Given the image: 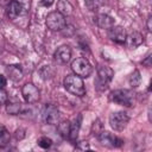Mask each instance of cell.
Segmentation results:
<instances>
[{
    "mask_svg": "<svg viewBox=\"0 0 152 152\" xmlns=\"http://www.w3.org/2000/svg\"><path fill=\"white\" fill-rule=\"evenodd\" d=\"M142 64H144L145 66H152V52L142 61Z\"/></svg>",
    "mask_w": 152,
    "mask_h": 152,
    "instance_id": "obj_27",
    "label": "cell"
},
{
    "mask_svg": "<svg viewBox=\"0 0 152 152\" xmlns=\"http://www.w3.org/2000/svg\"><path fill=\"white\" fill-rule=\"evenodd\" d=\"M84 4L89 11H96L103 4V0H84Z\"/></svg>",
    "mask_w": 152,
    "mask_h": 152,
    "instance_id": "obj_21",
    "label": "cell"
},
{
    "mask_svg": "<svg viewBox=\"0 0 152 152\" xmlns=\"http://www.w3.org/2000/svg\"><path fill=\"white\" fill-rule=\"evenodd\" d=\"M75 147H76V150H78V151H86V150H90L89 144H88L87 141H84V140H82V141L77 142Z\"/></svg>",
    "mask_w": 152,
    "mask_h": 152,
    "instance_id": "obj_24",
    "label": "cell"
},
{
    "mask_svg": "<svg viewBox=\"0 0 152 152\" xmlns=\"http://www.w3.org/2000/svg\"><path fill=\"white\" fill-rule=\"evenodd\" d=\"M17 1L24 7L25 12H27V11L30 10V0H17Z\"/></svg>",
    "mask_w": 152,
    "mask_h": 152,
    "instance_id": "obj_26",
    "label": "cell"
},
{
    "mask_svg": "<svg viewBox=\"0 0 152 152\" xmlns=\"http://www.w3.org/2000/svg\"><path fill=\"white\" fill-rule=\"evenodd\" d=\"M59 110L53 104H46L42 112L43 121L48 125H57L59 122Z\"/></svg>",
    "mask_w": 152,
    "mask_h": 152,
    "instance_id": "obj_7",
    "label": "cell"
},
{
    "mask_svg": "<svg viewBox=\"0 0 152 152\" xmlns=\"http://www.w3.org/2000/svg\"><path fill=\"white\" fill-rule=\"evenodd\" d=\"M81 122H82V115L80 114V115H77V118H75V120L71 124L70 137H69L70 140H76L77 139V135H78V132H80V128H81Z\"/></svg>",
    "mask_w": 152,
    "mask_h": 152,
    "instance_id": "obj_17",
    "label": "cell"
},
{
    "mask_svg": "<svg viewBox=\"0 0 152 152\" xmlns=\"http://www.w3.org/2000/svg\"><path fill=\"white\" fill-rule=\"evenodd\" d=\"M45 23H46L48 28L51 31H62L63 28H65V25H66L65 15H63L58 11L49 13Z\"/></svg>",
    "mask_w": 152,
    "mask_h": 152,
    "instance_id": "obj_5",
    "label": "cell"
},
{
    "mask_svg": "<svg viewBox=\"0 0 152 152\" xmlns=\"http://www.w3.org/2000/svg\"><path fill=\"white\" fill-rule=\"evenodd\" d=\"M55 61L58 64H65L70 61L71 58V49L69 45H61L59 48H57V50L55 51L53 55Z\"/></svg>",
    "mask_w": 152,
    "mask_h": 152,
    "instance_id": "obj_10",
    "label": "cell"
},
{
    "mask_svg": "<svg viewBox=\"0 0 152 152\" xmlns=\"http://www.w3.org/2000/svg\"><path fill=\"white\" fill-rule=\"evenodd\" d=\"M147 28H148V31L150 32H152V15H150L148 17V19H147Z\"/></svg>",
    "mask_w": 152,
    "mask_h": 152,
    "instance_id": "obj_30",
    "label": "cell"
},
{
    "mask_svg": "<svg viewBox=\"0 0 152 152\" xmlns=\"http://www.w3.org/2000/svg\"><path fill=\"white\" fill-rule=\"evenodd\" d=\"M52 145V140L48 137H42L38 139V146H40L42 148H49Z\"/></svg>",
    "mask_w": 152,
    "mask_h": 152,
    "instance_id": "obj_23",
    "label": "cell"
},
{
    "mask_svg": "<svg viewBox=\"0 0 152 152\" xmlns=\"http://www.w3.org/2000/svg\"><path fill=\"white\" fill-rule=\"evenodd\" d=\"M21 95H23L24 100L30 104L36 103L40 97V93H39L38 88L32 83H26L25 86H23Z\"/></svg>",
    "mask_w": 152,
    "mask_h": 152,
    "instance_id": "obj_8",
    "label": "cell"
},
{
    "mask_svg": "<svg viewBox=\"0 0 152 152\" xmlns=\"http://www.w3.org/2000/svg\"><path fill=\"white\" fill-rule=\"evenodd\" d=\"M72 5L68 0H58L57 2V11L61 12L63 15H70L72 13Z\"/></svg>",
    "mask_w": 152,
    "mask_h": 152,
    "instance_id": "obj_18",
    "label": "cell"
},
{
    "mask_svg": "<svg viewBox=\"0 0 152 152\" xmlns=\"http://www.w3.org/2000/svg\"><path fill=\"white\" fill-rule=\"evenodd\" d=\"M6 13H7V15H8L10 19H15V18H18L19 15H21V14H24L26 12H25L24 7L17 0H12L7 5Z\"/></svg>",
    "mask_w": 152,
    "mask_h": 152,
    "instance_id": "obj_13",
    "label": "cell"
},
{
    "mask_svg": "<svg viewBox=\"0 0 152 152\" xmlns=\"http://www.w3.org/2000/svg\"><path fill=\"white\" fill-rule=\"evenodd\" d=\"M10 142V133L7 132V129L2 126L1 127V132H0V146L4 147Z\"/></svg>",
    "mask_w": 152,
    "mask_h": 152,
    "instance_id": "obj_22",
    "label": "cell"
},
{
    "mask_svg": "<svg viewBox=\"0 0 152 152\" xmlns=\"http://www.w3.org/2000/svg\"><path fill=\"white\" fill-rule=\"evenodd\" d=\"M94 23L100 28H103V30H109V28H112L115 25L114 18L108 15V14H103V13L97 14L96 17H94Z\"/></svg>",
    "mask_w": 152,
    "mask_h": 152,
    "instance_id": "obj_12",
    "label": "cell"
},
{
    "mask_svg": "<svg viewBox=\"0 0 152 152\" xmlns=\"http://www.w3.org/2000/svg\"><path fill=\"white\" fill-rule=\"evenodd\" d=\"M0 99H1V103H2V104H6V101H7V93H6L5 88H1V90H0Z\"/></svg>",
    "mask_w": 152,
    "mask_h": 152,
    "instance_id": "obj_25",
    "label": "cell"
},
{
    "mask_svg": "<svg viewBox=\"0 0 152 152\" xmlns=\"http://www.w3.org/2000/svg\"><path fill=\"white\" fill-rule=\"evenodd\" d=\"M109 100L113 101L114 103L129 107L134 103L135 94L133 93V90H129V89H116L110 93Z\"/></svg>",
    "mask_w": 152,
    "mask_h": 152,
    "instance_id": "obj_2",
    "label": "cell"
},
{
    "mask_svg": "<svg viewBox=\"0 0 152 152\" xmlns=\"http://www.w3.org/2000/svg\"><path fill=\"white\" fill-rule=\"evenodd\" d=\"M71 70L74 71L75 75L82 77V78H87L91 75L93 72V66L89 63V61L84 57H78L76 59L72 61L71 63Z\"/></svg>",
    "mask_w": 152,
    "mask_h": 152,
    "instance_id": "obj_4",
    "label": "cell"
},
{
    "mask_svg": "<svg viewBox=\"0 0 152 152\" xmlns=\"http://www.w3.org/2000/svg\"><path fill=\"white\" fill-rule=\"evenodd\" d=\"M0 80H1V88H5V86H6V78H5V76L1 75L0 76Z\"/></svg>",
    "mask_w": 152,
    "mask_h": 152,
    "instance_id": "obj_31",
    "label": "cell"
},
{
    "mask_svg": "<svg viewBox=\"0 0 152 152\" xmlns=\"http://www.w3.org/2000/svg\"><path fill=\"white\" fill-rule=\"evenodd\" d=\"M114 76V71L106 65H100L97 68V76L95 80V87L99 91H103L108 88L112 78Z\"/></svg>",
    "mask_w": 152,
    "mask_h": 152,
    "instance_id": "obj_3",
    "label": "cell"
},
{
    "mask_svg": "<svg viewBox=\"0 0 152 152\" xmlns=\"http://www.w3.org/2000/svg\"><path fill=\"white\" fill-rule=\"evenodd\" d=\"M142 43H144V37L139 32H131L129 34H127V38L125 42L126 46L129 49H135L140 46Z\"/></svg>",
    "mask_w": 152,
    "mask_h": 152,
    "instance_id": "obj_14",
    "label": "cell"
},
{
    "mask_svg": "<svg viewBox=\"0 0 152 152\" xmlns=\"http://www.w3.org/2000/svg\"><path fill=\"white\" fill-rule=\"evenodd\" d=\"M70 129H71V124L69 121H61L57 124V131L59 135L63 138L70 137Z\"/></svg>",
    "mask_w": 152,
    "mask_h": 152,
    "instance_id": "obj_19",
    "label": "cell"
},
{
    "mask_svg": "<svg viewBox=\"0 0 152 152\" xmlns=\"http://www.w3.org/2000/svg\"><path fill=\"white\" fill-rule=\"evenodd\" d=\"M108 36L113 42H115L118 44H124L127 38L125 28L121 26H115V25L108 30Z\"/></svg>",
    "mask_w": 152,
    "mask_h": 152,
    "instance_id": "obj_11",
    "label": "cell"
},
{
    "mask_svg": "<svg viewBox=\"0 0 152 152\" xmlns=\"http://www.w3.org/2000/svg\"><path fill=\"white\" fill-rule=\"evenodd\" d=\"M6 74L7 76L14 81V82H18L23 78V70H21V66L19 64H12V65H7L6 68Z\"/></svg>",
    "mask_w": 152,
    "mask_h": 152,
    "instance_id": "obj_15",
    "label": "cell"
},
{
    "mask_svg": "<svg viewBox=\"0 0 152 152\" xmlns=\"http://www.w3.org/2000/svg\"><path fill=\"white\" fill-rule=\"evenodd\" d=\"M25 107L20 102H8L6 104V112L11 115H21Z\"/></svg>",
    "mask_w": 152,
    "mask_h": 152,
    "instance_id": "obj_16",
    "label": "cell"
},
{
    "mask_svg": "<svg viewBox=\"0 0 152 152\" xmlns=\"http://www.w3.org/2000/svg\"><path fill=\"white\" fill-rule=\"evenodd\" d=\"M148 90H150V91H152V80H151V82H150V87H148Z\"/></svg>",
    "mask_w": 152,
    "mask_h": 152,
    "instance_id": "obj_32",
    "label": "cell"
},
{
    "mask_svg": "<svg viewBox=\"0 0 152 152\" xmlns=\"http://www.w3.org/2000/svg\"><path fill=\"white\" fill-rule=\"evenodd\" d=\"M147 118H148V121L152 124V104L147 109Z\"/></svg>",
    "mask_w": 152,
    "mask_h": 152,
    "instance_id": "obj_29",
    "label": "cell"
},
{
    "mask_svg": "<svg viewBox=\"0 0 152 152\" xmlns=\"http://www.w3.org/2000/svg\"><path fill=\"white\" fill-rule=\"evenodd\" d=\"M53 2H55V0H42V1H40V5H43V6H45V7H49V6H51Z\"/></svg>",
    "mask_w": 152,
    "mask_h": 152,
    "instance_id": "obj_28",
    "label": "cell"
},
{
    "mask_svg": "<svg viewBox=\"0 0 152 152\" xmlns=\"http://www.w3.org/2000/svg\"><path fill=\"white\" fill-rule=\"evenodd\" d=\"M97 138H99V141L101 142V145L107 146V147H120L124 144L122 139H120L119 137L113 135V134H110L109 132H106V131H102L97 135Z\"/></svg>",
    "mask_w": 152,
    "mask_h": 152,
    "instance_id": "obj_9",
    "label": "cell"
},
{
    "mask_svg": "<svg viewBox=\"0 0 152 152\" xmlns=\"http://www.w3.org/2000/svg\"><path fill=\"white\" fill-rule=\"evenodd\" d=\"M129 121V116L126 112L122 110H118V112H113L109 115V125L110 127L116 131V132H121L126 128L127 124Z\"/></svg>",
    "mask_w": 152,
    "mask_h": 152,
    "instance_id": "obj_6",
    "label": "cell"
},
{
    "mask_svg": "<svg viewBox=\"0 0 152 152\" xmlns=\"http://www.w3.org/2000/svg\"><path fill=\"white\" fill-rule=\"evenodd\" d=\"M141 82V76H140V71L139 70H134L132 72V75L129 76V84L132 88H137Z\"/></svg>",
    "mask_w": 152,
    "mask_h": 152,
    "instance_id": "obj_20",
    "label": "cell"
},
{
    "mask_svg": "<svg viewBox=\"0 0 152 152\" xmlns=\"http://www.w3.org/2000/svg\"><path fill=\"white\" fill-rule=\"evenodd\" d=\"M64 88L75 96H83L86 94V87L82 77L77 75H68L64 78Z\"/></svg>",
    "mask_w": 152,
    "mask_h": 152,
    "instance_id": "obj_1",
    "label": "cell"
}]
</instances>
